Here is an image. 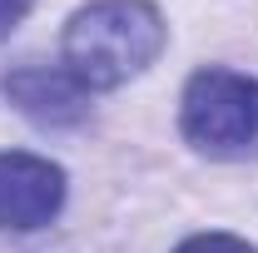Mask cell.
Wrapping results in <instances>:
<instances>
[{
  "label": "cell",
  "mask_w": 258,
  "mask_h": 253,
  "mask_svg": "<svg viewBox=\"0 0 258 253\" xmlns=\"http://www.w3.org/2000/svg\"><path fill=\"white\" fill-rule=\"evenodd\" d=\"M169 25L154 0H95L64 25V70L95 95L119 90L159 60Z\"/></svg>",
  "instance_id": "1"
},
{
  "label": "cell",
  "mask_w": 258,
  "mask_h": 253,
  "mask_svg": "<svg viewBox=\"0 0 258 253\" xmlns=\"http://www.w3.org/2000/svg\"><path fill=\"white\" fill-rule=\"evenodd\" d=\"M179 129L199 154L243 159L258 149V80L233 70H199L179 99Z\"/></svg>",
  "instance_id": "2"
},
{
  "label": "cell",
  "mask_w": 258,
  "mask_h": 253,
  "mask_svg": "<svg viewBox=\"0 0 258 253\" xmlns=\"http://www.w3.org/2000/svg\"><path fill=\"white\" fill-rule=\"evenodd\" d=\"M64 209V169L40 154H0V228L30 233Z\"/></svg>",
  "instance_id": "3"
},
{
  "label": "cell",
  "mask_w": 258,
  "mask_h": 253,
  "mask_svg": "<svg viewBox=\"0 0 258 253\" xmlns=\"http://www.w3.org/2000/svg\"><path fill=\"white\" fill-rule=\"evenodd\" d=\"M5 99L40 129H70L90 114V90L64 65H40V60H25L5 75Z\"/></svg>",
  "instance_id": "4"
},
{
  "label": "cell",
  "mask_w": 258,
  "mask_h": 253,
  "mask_svg": "<svg viewBox=\"0 0 258 253\" xmlns=\"http://www.w3.org/2000/svg\"><path fill=\"white\" fill-rule=\"evenodd\" d=\"M174 253H258V248L243 243V238H233V233H194Z\"/></svg>",
  "instance_id": "5"
},
{
  "label": "cell",
  "mask_w": 258,
  "mask_h": 253,
  "mask_svg": "<svg viewBox=\"0 0 258 253\" xmlns=\"http://www.w3.org/2000/svg\"><path fill=\"white\" fill-rule=\"evenodd\" d=\"M30 5H35V0H0V40L15 30L25 15H30Z\"/></svg>",
  "instance_id": "6"
}]
</instances>
